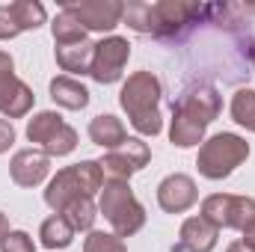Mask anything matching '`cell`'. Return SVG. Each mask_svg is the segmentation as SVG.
Wrapping results in <instances>:
<instances>
[{
    "label": "cell",
    "instance_id": "cell-21",
    "mask_svg": "<svg viewBox=\"0 0 255 252\" xmlns=\"http://www.w3.org/2000/svg\"><path fill=\"white\" fill-rule=\"evenodd\" d=\"M51 33H54V42L57 45H74V42H86V30L80 27V21L71 15V12H60L51 24Z\"/></svg>",
    "mask_w": 255,
    "mask_h": 252
},
{
    "label": "cell",
    "instance_id": "cell-22",
    "mask_svg": "<svg viewBox=\"0 0 255 252\" xmlns=\"http://www.w3.org/2000/svg\"><path fill=\"white\" fill-rule=\"evenodd\" d=\"M63 217L71 223V229L74 232H86V229H92V223H95V205H92V199L89 196H83V199H74V202H68L63 211Z\"/></svg>",
    "mask_w": 255,
    "mask_h": 252
},
{
    "label": "cell",
    "instance_id": "cell-1",
    "mask_svg": "<svg viewBox=\"0 0 255 252\" xmlns=\"http://www.w3.org/2000/svg\"><path fill=\"white\" fill-rule=\"evenodd\" d=\"M217 15V6L208 3H184V0H160V3H128L125 21L136 33H151L160 39H172L181 30L199 24L202 18Z\"/></svg>",
    "mask_w": 255,
    "mask_h": 252
},
{
    "label": "cell",
    "instance_id": "cell-4",
    "mask_svg": "<svg viewBox=\"0 0 255 252\" xmlns=\"http://www.w3.org/2000/svg\"><path fill=\"white\" fill-rule=\"evenodd\" d=\"M250 157V142L238 133H217L208 142H202L199 148V172L211 181H220L226 175H232L244 160Z\"/></svg>",
    "mask_w": 255,
    "mask_h": 252
},
{
    "label": "cell",
    "instance_id": "cell-27",
    "mask_svg": "<svg viewBox=\"0 0 255 252\" xmlns=\"http://www.w3.org/2000/svg\"><path fill=\"white\" fill-rule=\"evenodd\" d=\"M241 244H244V250L255 252V220L247 226V229H244V241H241Z\"/></svg>",
    "mask_w": 255,
    "mask_h": 252
},
{
    "label": "cell",
    "instance_id": "cell-6",
    "mask_svg": "<svg viewBox=\"0 0 255 252\" xmlns=\"http://www.w3.org/2000/svg\"><path fill=\"white\" fill-rule=\"evenodd\" d=\"M27 139L30 142H39L42 151L51 157H63V154H71L77 148V130L71 125H65L60 113H36L30 122H27Z\"/></svg>",
    "mask_w": 255,
    "mask_h": 252
},
{
    "label": "cell",
    "instance_id": "cell-30",
    "mask_svg": "<svg viewBox=\"0 0 255 252\" xmlns=\"http://www.w3.org/2000/svg\"><path fill=\"white\" fill-rule=\"evenodd\" d=\"M250 63H253V68H255V45L250 48Z\"/></svg>",
    "mask_w": 255,
    "mask_h": 252
},
{
    "label": "cell",
    "instance_id": "cell-13",
    "mask_svg": "<svg viewBox=\"0 0 255 252\" xmlns=\"http://www.w3.org/2000/svg\"><path fill=\"white\" fill-rule=\"evenodd\" d=\"M196 199H199L196 181H193L190 175H181V172L166 175V178L160 181V187H157V202H160V208H163L166 214H181V211H187V208L196 205Z\"/></svg>",
    "mask_w": 255,
    "mask_h": 252
},
{
    "label": "cell",
    "instance_id": "cell-10",
    "mask_svg": "<svg viewBox=\"0 0 255 252\" xmlns=\"http://www.w3.org/2000/svg\"><path fill=\"white\" fill-rule=\"evenodd\" d=\"M148 157H151L148 145H145L142 139L128 136L116 151H107L98 163H101V172H104L110 181H128L133 172H139V169L148 163Z\"/></svg>",
    "mask_w": 255,
    "mask_h": 252
},
{
    "label": "cell",
    "instance_id": "cell-26",
    "mask_svg": "<svg viewBox=\"0 0 255 252\" xmlns=\"http://www.w3.org/2000/svg\"><path fill=\"white\" fill-rule=\"evenodd\" d=\"M15 142V127L9 119H0V154L3 151H9V145Z\"/></svg>",
    "mask_w": 255,
    "mask_h": 252
},
{
    "label": "cell",
    "instance_id": "cell-18",
    "mask_svg": "<svg viewBox=\"0 0 255 252\" xmlns=\"http://www.w3.org/2000/svg\"><path fill=\"white\" fill-rule=\"evenodd\" d=\"M89 139H92L95 145H101V148H113V151H116V148L128 139V130L116 116L104 113V116H95V119L89 122Z\"/></svg>",
    "mask_w": 255,
    "mask_h": 252
},
{
    "label": "cell",
    "instance_id": "cell-5",
    "mask_svg": "<svg viewBox=\"0 0 255 252\" xmlns=\"http://www.w3.org/2000/svg\"><path fill=\"white\" fill-rule=\"evenodd\" d=\"M101 214L110 220V226L119 238L136 235L145 223V211L136 202V196L130 193L128 181H107L101 187Z\"/></svg>",
    "mask_w": 255,
    "mask_h": 252
},
{
    "label": "cell",
    "instance_id": "cell-25",
    "mask_svg": "<svg viewBox=\"0 0 255 252\" xmlns=\"http://www.w3.org/2000/svg\"><path fill=\"white\" fill-rule=\"evenodd\" d=\"M0 250L3 252H36V244H33V238L27 232H9L6 241L0 244Z\"/></svg>",
    "mask_w": 255,
    "mask_h": 252
},
{
    "label": "cell",
    "instance_id": "cell-23",
    "mask_svg": "<svg viewBox=\"0 0 255 252\" xmlns=\"http://www.w3.org/2000/svg\"><path fill=\"white\" fill-rule=\"evenodd\" d=\"M232 119L255 133V89H238L232 98Z\"/></svg>",
    "mask_w": 255,
    "mask_h": 252
},
{
    "label": "cell",
    "instance_id": "cell-11",
    "mask_svg": "<svg viewBox=\"0 0 255 252\" xmlns=\"http://www.w3.org/2000/svg\"><path fill=\"white\" fill-rule=\"evenodd\" d=\"M128 57H130V45L122 36H110V39L98 42L95 54H92L89 77L98 80V83H116L122 77V68H125Z\"/></svg>",
    "mask_w": 255,
    "mask_h": 252
},
{
    "label": "cell",
    "instance_id": "cell-16",
    "mask_svg": "<svg viewBox=\"0 0 255 252\" xmlns=\"http://www.w3.org/2000/svg\"><path fill=\"white\" fill-rule=\"evenodd\" d=\"M220 229H214L205 217H190L181 226V244L172 247V252H211L217 247Z\"/></svg>",
    "mask_w": 255,
    "mask_h": 252
},
{
    "label": "cell",
    "instance_id": "cell-29",
    "mask_svg": "<svg viewBox=\"0 0 255 252\" xmlns=\"http://www.w3.org/2000/svg\"><path fill=\"white\" fill-rule=\"evenodd\" d=\"M229 252H247V250H244V244H232V247H229Z\"/></svg>",
    "mask_w": 255,
    "mask_h": 252
},
{
    "label": "cell",
    "instance_id": "cell-7",
    "mask_svg": "<svg viewBox=\"0 0 255 252\" xmlns=\"http://www.w3.org/2000/svg\"><path fill=\"white\" fill-rule=\"evenodd\" d=\"M202 217L214 229H247L255 220V199L250 196H232V193H214L202 202Z\"/></svg>",
    "mask_w": 255,
    "mask_h": 252
},
{
    "label": "cell",
    "instance_id": "cell-17",
    "mask_svg": "<svg viewBox=\"0 0 255 252\" xmlns=\"http://www.w3.org/2000/svg\"><path fill=\"white\" fill-rule=\"evenodd\" d=\"M51 98H54V104H60L65 110H83L89 104V89L80 80L60 74L51 80Z\"/></svg>",
    "mask_w": 255,
    "mask_h": 252
},
{
    "label": "cell",
    "instance_id": "cell-8",
    "mask_svg": "<svg viewBox=\"0 0 255 252\" xmlns=\"http://www.w3.org/2000/svg\"><path fill=\"white\" fill-rule=\"evenodd\" d=\"M15 63L6 51H0V113L6 119H21L33 107V89L15 77Z\"/></svg>",
    "mask_w": 255,
    "mask_h": 252
},
{
    "label": "cell",
    "instance_id": "cell-19",
    "mask_svg": "<svg viewBox=\"0 0 255 252\" xmlns=\"http://www.w3.org/2000/svg\"><path fill=\"white\" fill-rule=\"evenodd\" d=\"M92 54L95 45L86 42H74V45H57V63L63 71H74V74H89L92 68Z\"/></svg>",
    "mask_w": 255,
    "mask_h": 252
},
{
    "label": "cell",
    "instance_id": "cell-9",
    "mask_svg": "<svg viewBox=\"0 0 255 252\" xmlns=\"http://www.w3.org/2000/svg\"><path fill=\"white\" fill-rule=\"evenodd\" d=\"M63 12H71L83 30H113L122 15H125V3L119 0H63Z\"/></svg>",
    "mask_w": 255,
    "mask_h": 252
},
{
    "label": "cell",
    "instance_id": "cell-3",
    "mask_svg": "<svg viewBox=\"0 0 255 252\" xmlns=\"http://www.w3.org/2000/svg\"><path fill=\"white\" fill-rule=\"evenodd\" d=\"M101 187H104L101 163H98V160H80V163H74V166L60 169V172L51 178V184L45 190V202H48V208H54L57 214H63L68 202L83 199V196L92 199V193L101 190Z\"/></svg>",
    "mask_w": 255,
    "mask_h": 252
},
{
    "label": "cell",
    "instance_id": "cell-24",
    "mask_svg": "<svg viewBox=\"0 0 255 252\" xmlns=\"http://www.w3.org/2000/svg\"><path fill=\"white\" fill-rule=\"evenodd\" d=\"M83 252H128L119 235H107V232H89Z\"/></svg>",
    "mask_w": 255,
    "mask_h": 252
},
{
    "label": "cell",
    "instance_id": "cell-2",
    "mask_svg": "<svg viewBox=\"0 0 255 252\" xmlns=\"http://www.w3.org/2000/svg\"><path fill=\"white\" fill-rule=\"evenodd\" d=\"M119 104L125 107L130 125L145 136L160 133V80L151 71H133L119 92Z\"/></svg>",
    "mask_w": 255,
    "mask_h": 252
},
{
    "label": "cell",
    "instance_id": "cell-14",
    "mask_svg": "<svg viewBox=\"0 0 255 252\" xmlns=\"http://www.w3.org/2000/svg\"><path fill=\"white\" fill-rule=\"evenodd\" d=\"M9 172H12V181L18 187H36L48 178L51 172V157L39 148H24L12 157L9 163Z\"/></svg>",
    "mask_w": 255,
    "mask_h": 252
},
{
    "label": "cell",
    "instance_id": "cell-20",
    "mask_svg": "<svg viewBox=\"0 0 255 252\" xmlns=\"http://www.w3.org/2000/svg\"><path fill=\"white\" fill-rule=\"evenodd\" d=\"M39 238H42V247H48V250H65L74 241V229H71V223L65 220L63 214H54L51 220L42 223Z\"/></svg>",
    "mask_w": 255,
    "mask_h": 252
},
{
    "label": "cell",
    "instance_id": "cell-12",
    "mask_svg": "<svg viewBox=\"0 0 255 252\" xmlns=\"http://www.w3.org/2000/svg\"><path fill=\"white\" fill-rule=\"evenodd\" d=\"M45 6L36 0H18L0 6V39H15L24 30H36L45 24Z\"/></svg>",
    "mask_w": 255,
    "mask_h": 252
},
{
    "label": "cell",
    "instance_id": "cell-15",
    "mask_svg": "<svg viewBox=\"0 0 255 252\" xmlns=\"http://www.w3.org/2000/svg\"><path fill=\"white\" fill-rule=\"evenodd\" d=\"M205 122L190 113L187 107H181V104H172V125H169V139H172V145H178V148H193V145H199L202 142V136H205Z\"/></svg>",
    "mask_w": 255,
    "mask_h": 252
},
{
    "label": "cell",
    "instance_id": "cell-28",
    "mask_svg": "<svg viewBox=\"0 0 255 252\" xmlns=\"http://www.w3.org/2000/svg\"><path fill=\"white\" fill-rule=\"evenodd\" d=\"M6 235H9V220H6V214H0V244L6 241Z\"/></svg>",
    "mask_w": 255,
    "mask_h": 252
}]
</instances>
